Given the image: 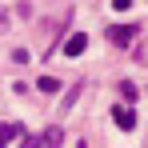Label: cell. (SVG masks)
Returning <instances> with one entry per match:
<instances>
[{
  "mask_svg": "<svg viewBox=\"0 0 148 148\" xmlns=\"http://www.w3.org/2000/svg\"><path fill=\"white\" fill-rule=\"evenodd\" d=\"M60 144H64V132H60L56 124L44 128L40 136H28V140H24V148H60Z\"/></svg>",
  "mask_w": 148,
  "mask_h": 148,
  "instance_id": "6da1fadb",
  "label": "cell"
},
{
  "mask_svg": "<svg viewBox=\"0 0 148 148\" xmlns=\"http://www.w3.org/2000/svg\"><path fill=\"white\" fill-rule=\"evenodd\" d=\"M108 40H112L116 48H128V44L136 40V24H112L108 28Z\"/></svg>",
  "mask_w": 148,
  "mask_h": 148,
  "instance_id": "7a4b0ae2",
  "label": "cell"
},
{
  "mask_svg": "<svg viewBox=\"0 0 148 148\" xmlns=\"http://www.w3.org/2000/svg\"><path fill=\"white\" fill-rule=\"evenodd\" d=\"M84 48H88V36H84V32H72V36L64 40V56H80Z\"/></svg>",
  "mask_w": 148,
  "mask_h": 148,
  "instance_id": "3957f363",
  "label": "cell"
},
{
  "mask_svg": "<svg viewBox=\"0 0 148 148\" xmlns=\"http://www.w3.org/2000/svg\"><path fill=\"white\" fill-rule=\"evenodd\" d=\"M112 120H116V128H136V112L124 108V104H116L112 108Z\"/></svg>",
  "mask_w": 148,
  "mask_h": 148,
  "instance_id": "277c9868",
  "label": "cell"
},
{
  "mask_svg": "<svg viewBox=\"0 0 148 148\" xmlns=\"http://www.w3.org/2000/svg\"><path fill=\"white\" fill-rule=\"evenodd\" d=\"M20 132H24L20 124H0V148H8L12 140H16V136H20Z\"/></svg>",
  "mask_w": 148,
  "mask_h": 148,
  "instance_id": "5b68a950",
  "label": "cell"
},
{
  "mask_svg": "<svg viewBox=\"0 0 148 148\" xmlns=\"http://www.w3.org/2000/svg\"><path fill=\"white\" fill-rule=\"evenodd\" d=\"M36 88H40V92H56V88H60V80H52V76H40V84H36Z\"/></svg>",
  "mask_w": 148,
  "mask_h": 148,
  "instance_id": "8992f818",
  "label": "cell"
},
{
  "mask_svg": "<svg viewBox=\"0 0 148 148\" xmlns=\"http://www.w3.org/2000/svg\"><path fill=\"white\" fill-rule=\"evenodd\" d=\"M120 96H124V100H128V104H132V100L140 96V92H136V84H128V80H124V84H120Z\"/></svg>",
  "mask_w": 148,
  "mask_h": 148,
  "instance_id": "52a82bcc",
  "label": "cell"
},
{
  "mask_svg": "<svg viewBox=\"0 0 148 148\" xmlns=\"http://www.w3.org/2000/svg\"><path fill=\"white\" fill-rule=\"evenodd\" d=\"M128 4H132V0H112V8H120V12L128 8Z\"/></svg>",
  "mask_w": 148,
  "mask_h": 148,
  "instance_id": "ba28073f",
  "label": "cell"
}]
</instances>
